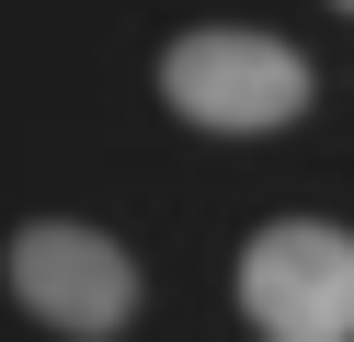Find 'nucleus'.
Instances as JSON below:
<instances>
[{
  "instance_id": "f03ea898",
  "label": "nucleus",
  "mask_w": 354,
  "mask_h": 342,
  "mask_svg": "<svg viewBox=\"0 0 354 342\" xmlns=\"http://www.w3.org/2000/svg\"><path fill=\"white\" fill-rule=\"evenodd\" d=\"M240 308L263 342H354V228L274 217L240 251Z\"/></svg>"
},
{
  "instance_id": "7ed1b4c3",
  "label": "nucleus",
  "mask_w": 354,
  "mask_h": 342,
  "mask_svg": "<svg viewBox=\"0 0 354 342\" xmlns=\"http://www.w3.org/2000/svg\"><path fill=\"white\" fill-rule=\"evenodd\" d=\"M12 296H24L46 331H69V342H103V331H126L138 319V263H126V240H103V228H80V217H35V228H12Z\"/></svg>"
},
{
  "instance_id": "f257e3e1",
  "label": "nucleus",
  "mask_w": 354,
  "mask_h": 342,
  "mask_svg": "<svg viewBox=\"0 0 354 342\" xmlns=\"http://www.w3.org/2000/svg\"><path fill=\"white\" fill-rule=\"evenodd\" d=\"M160 103L183 126L217 137H263V126H297L308 114V57L263 23H194V35L160 46Z\"/></svg>"
},
{
  "instance_id": "20e7f679",
  "label": "nucleus",
  "mask_w": 354,
  "mask_h": 342,
  "mask_svg": "<svg viewBox=\"0 0 354 342\" xmlns=\"http://www.w3.org/2000/svg\"><path fill=\"white\" fill-rule=\"evenodd\" d=\"M331 12H354V0H331Z\"/></svg>"
}]
</instances>
